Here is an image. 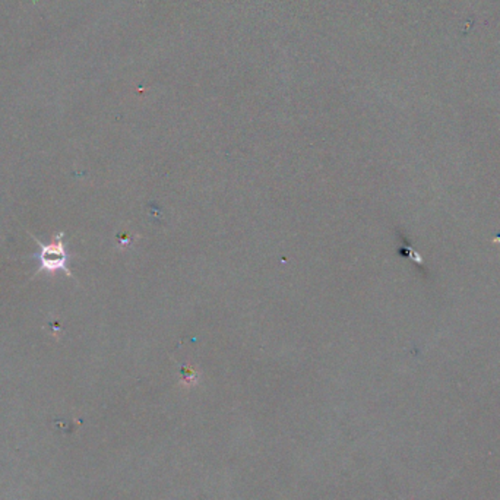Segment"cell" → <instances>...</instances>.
Here are the masks:
<instances>
[{"mask_svg": "<svg viewBox=\"0 0 500 500\" xmlns=\"http://www.w3.org/2000/svg\"><path fill=\"white\" fill-rule=\"evenodd\" d=\"M34 240L40 245V270L37 271V274L40 272H56V271H63L67 277H72V272L67 268V253L65 250L63 246V233L56 234L53 243L50 245H44L41 243L38 239Z\"/></svg>", "mask_w": 500, "mask_h": 500, "instance_id": "6da1fadb", "label": "cell"}]
</instances>
